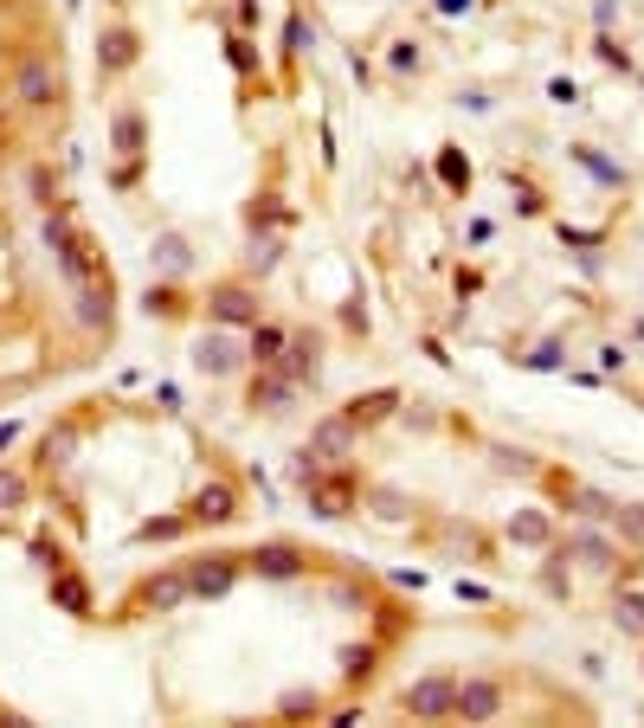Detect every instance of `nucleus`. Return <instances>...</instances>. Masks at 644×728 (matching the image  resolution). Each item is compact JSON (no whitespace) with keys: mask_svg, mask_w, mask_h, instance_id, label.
Wrapping results in <instances>:
<instances>
[{"mask_svg":"<svg viewBox=\"0 0 644 728\" xmlns=\"http://www.w3.org/2000/svg\"><path fill=\"white\" fill-rule=\"evenodd\" d=\"M419 65H426L419 40H394V46H387V71H394V78H419Z\"/></svg>","mask_w":644,"mask_h":728,"instance_id":"nucleus-36","label":"nucleus"},{"mask_svg":"<svg viewBox=\"0 0 644 728\" xmlns=\"http://www.w3.org/2000/svg\"><path fill=\"white\" fill-rule=\"evenodd\" d=\"M110 155L116 161H149V110L143 103H123L110 116Z\"/></svg>","mask_w":644,"mask_h":728,"instance_id":"nucleus-17","label":"nucleus"},{"mask_svg":"<svg viewBox=\"0 0 644 728\" xmlns=\"http://www.w3.org/2000/svg\"><path fill=\"white\" fill-rule=\"evenodd\" d=\"M271 220H278V226H291V206H284L278 194H258V200H251V213H246V226H271Z\"/></svg>","mask_w":644,"mask_h":728,"instance_id":"nucleus-39","label":"nucleus"},{"mask_svg":"<svg viewBox=\"0 0 644 728\" xmlns=\"http://www.w3.org/2000/svg\"><path fill=\"white\" fill-rule=\"evenodd\" d=\"M46 600L65 613V619H98V593H91V581H84V568H52Z\"/></svg>","mask_w":644,"mask_h":728,"instance_id":"nucleus-15","label":"nucleus"},{"mask_svg":"<svg viewBox=\"0 0 644 728\" xmlns=\"http://www.w3.org/2000/svg\"><path fill=\"white\" fill-rule=\"evenodd\" d=\"M303 503H309L323 523H348V516L361 509V484H354V471H348V464H329L323 478H309V484H303Z\"/></svg>","mask_w":644,"mask_h":728,"instance_id":"nucleus-4","label":"nucleus"},{"mask_svg":"<svg viewBox=\"0 0 644 728\" xmlns=\"http://www.w3.org/2000/svg\"><path fill=\"white\" fill-rule=\"evenodd\" d=\"M71 323H78L84 336H110V329H116V284H110V278L71 284Z\"/></svg>","mask_w":644,"mask_h":728,"instance_id":"nucleus-10","label":"nucleus"},{"mask_svg":"<svg viewBox=\"0 0 644 728\" xmlns=\"http://www.w3.org/2000/svg\"><path fill=\"white\" fill-rule=\"evenodd\" d=\"M594 26H599V33H612V26H619V0H599V7H594Z\"/></svg>","mask_w":644,"mask_h":728,"instance_id":"nucleus-51","label":"nucleus"},{"mask_svg":"<svg viewBox=\"0 0 644 728\" xmlns=\"http://www.w3.org/2000/svg\"><path fill=\"white\" fill-rule=\"evenodd\" d=\"M561 555L580 561V568H594V574H606V581H639V555H625V548L606 535V523H580V529L561 541Z\"/></svg>","mask_w":644,"mask_h":728,"instance_id":"nucleus-2","label":"nucleus"},{"mask_svg":"<svg viewBox=\"0 0 644 728\" xmlns=\"http://www.w3.org/2000/svg\"><path fill=\"white\" fill-rule=\"evenodd\" d=\"M625 368H632V355H625L619 341H606V348H599V374H625Z\"/></svg>","mask_w":644,"mask_h":728,"instance_id":"nucleus-45","label":"nucleus"},{"mask_svg":"<svg viewBox=\"0 0 644 728\" xmlns=\"http://www.w3.org/2000/svg\"><path fill=\"white\" fill-rule=\"evenodd\" d=\"M181 600H194L188 593V561L181 568H155L149 581L136 586V600H129V613H149V619H168Z\"/></svg>","mask_w":644,"mask_h":728,"instance_id":"nucleus-11","label":"nucleus"},{"mask_svg":"<svg viewBox=\"0 0 644 728\" xmlns=\"http://www.w3.org/2000/svg\"><path fill=\"white\" fill-rule=\"evenodd\" d=\"M547 98L554 103H580V85H574V78H547Z\"/></svg>","mask_w":644,"mask_h":728,"instance_id":"nucleus-47","label":"nucleus"},{"mask_svg":"<svg viewBox=\"0 0 644 728\" xmlns=\"http://www.w3.org/2000/svg\"><path fill=\"white\" fill-rule=\"evenodd\" d=\"M136 181H143V161H116L110 168V188H136Z\"/></svg>","mask_w":644,"mask_h":728,"instance_id":"nucleus-46","label":"nucleus"},{"mask_svg":"<svg viewBox=\"0 0 644 728\" xmlns=\"http://www.w3.org/2000/svg\"><path fill=\"white\" fill-rule=\"evenodd\" d=\"M361 509H374L381 523H413V516H419V496H406V490H394V484H368L361 490Z\"/></svg>","mask_w":644,"mask_h":728,"instance_id":"nucleus-23","label":"nucleus"},{"mask_svg":"<svg viewBox=\"0 0 644 728\" xmlns=\"http://www.w3.org/2000/svg\"><path fill=\"white\" fill-rule=\"evenodd\" d=\"M246 400H251V413H278V406H291V400H297V381H291L284 368H258V374H251V388H246Z\"/></svg>","mask_w":644,"mask_h":728,"instance_id":"nucleus-22","label":"nucleus"},{"mask_svg":"<svg viewBox=\"0 0 644 728\" xmlns=\"http://www.w3.org/2000/svg\"><path fill=\"white\" fill-rule=\"evenodd\" d=\"M233 26H239V33L258 26V0H233Z\"/></svg>","mask_w":644,"mask_h":728,"instance_id":"nucleus-49","label":"nucleus"},{"mask_svg":"<svg viewBox=\"0 0 644 728\" xmlns=\"http://www.w3.org/2000/svg\"><path fill=\"white\" fill-rule=\"evenodd\" d=\"M39 233H46L52 265H58V278H65V284H91V278H110V271H103L98 239H91V233H78V220H71V213H58V206H52Z\"/></svg>","mask_w":644,"mask_h":728,"instance_id":"nucleus-1","label":"nucleus"},{"mask_svg":"<svg viewBox=\"0 0 644 728\" xmlns=\"http://www.w3.org/2000/svg\"><path fill=\"white\" fill-rule=\"evenodd\" d=\"M71 451H78V433H65V426H58V433L46 438V471H65V464H71Z\"/></svg>","mask_w":644,"mask_h":728,"instance_id":"nucleus-41","label":"nucleus"},{"mask_svg":"<svg viewBox=\"0 0 644 728\" xmlns=\"http://www.w3.org/2000/svg\"><path fill=\"white\" fill-rule=\"evenodd\" d=\"M399 709H406L413 723H451V709H457V677H451V671L413 677L406 690H399Z\"/></svg>","mask_w":644,"mask_h":728,"instance_id":"nucleus-5","label":"nucleus"},{"mask_svg":"<svg viewBox=\"0 0 644 728\" xmlns=\"http://www.w3.org/2000/svg\"><path fill=\"white\" fill-rule=\"evenodd\" d=\"M606 233H580V226H561V245H580V251H594Z\"/></svg>","mask_w":644,"mask_h":728,"instance_id":"nucleus-50","label":"nucleus"},{"mask_svg":"<svg viewBox=\"0 0 644 728\" xmlns=\"http://www.w3.org/2000/svg\"><path fill=\"white\" fill-rule=\"evenodd\" d=\"M246 348H251V368H271V361H284L291 329H284V323H271V316H258V323L246 329Z\"/></svg>","mask_w":644,"mask_h":728,"instance_id":"nucleus-24","label":"nucleus"},{"mask_svg":"<svg viewBox=\"0 0 644 728\" xmlns=\"http://www.w3.org/2000/svg\"><path fill=\"white\" fill-rule=\"evenodd\" d=\"M574 161H580V168H587V175H594L599 188H625V168H619V161H606V148H574Z\"/></svg>","mask_w":644,"mask_h":728,"instance_id":"nucleus-31","label":"nucleus"},{"mask_svg":"<svg viewBox=\"0 0 644 728\" xmlns=\"http://www.w3.org/2000/svg\"><path fill=\"white\" fill-rule=\"evenodd\" d=\"M188 355H194V368L206 374V381H239V374L251 368V348H246V341H233L226 329H206V336H194V348H188Z\"/></svg>","mask_w":644,"mask_h":728,"instance_id":"nucleus-8","label":"nucleus"},{"mask_svg":"<svg viewBox=\"0 0 644 728\" xmlns=\"http://www.w3.org/2000/svg\"><path fill=\"white\" fill-rule=\"evenodd\" d=\"M516 213H522V220H535V213H542V194H535V188H529V194H516Z\"/></svg>","mask_w":644,"mask_h":728,"instance_id":"nucleus-57","label":"nucleus"},{"mask_svg":"<svg viewBox=\"0 0 644 728\" xmlns=\"http://www.w3.org/2000/svg\"><path fill=\"white\" fill-rule=\"evenodd\" d=\"M206 316H213V329H251L264 316V296L251 291V278H226L206 291Z\"/></svg>","mask_w":644,"mask_h":728,"instance_id":"nucleus-7","label":"nucleus"},{"mask_svg":"<svg viewBox=\"0 0 644 728\" xmlns=\"http://www.w3.org/2000/svg\"><path fill=\"white\" fill-rule=\"evenodd\" d=\"M136 58H143V33L129 20H110L98 33V71L103 78H123V71H136Z\"/></svg>","mask_w":644,"mask_h":728,"instance_id":"nucleus-14","label":"nucleus"},{"mask_svg":"<svg viewBox=\"0 0 644 728\" xmlns=\"http://www.w3.org/2000/svg\"><path fill=\"white\" fill-rule=\"evenodd\" d=\"M239 509H246L239 478H206V484L188 496V523H194V529H226V523H239Z\"/></svg>","mask_w":644,"mask_h":728,"instance_id":"nucleus-6","label":"nucleus"},{"mask_svg":"<svg viewBox=\"0 0 644 728\" xmlns=\"http://www.w3.org/2000/svg\"><path fill=\"white\" fill-rule=\"evenodd\" d=\"M477 291H484V271L464 265V271H457V296H477Z\"/></svg>","mask_w":644,"mask_h":728,"instance_id":"nucleus-54","label":"nucleus"},{"mask_svg":"<svg viewBox=\"0 0 644 728\" xmlns=\"http://www.w3.org/2000/svg\"><path fill=\"white\" fill-rule=\"evenodd\" d=\"M471 7H477V0H439V13H445V20H457V13H471Z\"/></svg>","mask_w":644,"mask_h":728,"instance_id":"nucleus-59","label":"nucleus"},{"mask_svg":"<svg viewBox=\"0 0 644 728\" xmlns=\"http://www.w3.org/2000/svg\"><path fill=\"white\" fill-rule=\"evenodd\" d=\"M20 181H26V194H33V206H65V200H58V188H52V168L46 161H26V175H20Z\"/></svg>","mask_w":644,"mask_h":728,"instance_id":"nucleus-35","label":"nucleus"},{"mask_svg":"<svg viewBox=\"0 0 644 728\" xmlns=\"http://www.w3.org/2000/svg\"><path fill=\"white\" fill-rule=\"evenodd\" d=\"M246 574L291 586V581H303V574H309V555H303L297 541H258V548L246 555Z\"/></svg>","mask_w":644,"mask_h":728,"instance_id":"nucleus-13","label":"nucleus"},{"mask_svg":"<svg viewBox=\"0 0 644 728\" xmlns=\"http://www.w3.org/2000/svg\"><path fill=\"white\" fill-rule=\"evenodd\" d=\"M7 91H13V103L20 110H33V116H46V110H58L65 103V71L52 65V52H26L20 65H13V78H7Z\"/></svg>","mask_w":644,"mask_h":728,"instance_id":"nucleus-3","label":"nucleus"},{"mask_svg":"<svg viewBox=\"0 0 644 728\" xmlns=\"http://www.w3.org/2000/svg\"><path fill=\"white\" fill-rule=\"evenodd\" d=\"M502 709H509V690H502V677H490V671L457 677V709H451V723H496Z\"/></svg>","mask_w":644,"mask_h":728,"instance_id":"nucleus-9","label":"nucleus"},{"mask_svg":"<svg viewBox=\"0 0 644 728\" xmlns=\"http://www.w3.org/2000/svg\"><path fill=\"white\" fill-rule=\"evenodd\" d=\"M155 400H161L168 413H181V388H174V381H155Z\"/></svg>","mask_w":644,"mask_h":728,"instance_id":"nucleus-55","label":"nucleus"},{"mask_svg":"<svg viewBox=\"0 0 644 728\" xmlns=\"http://www.w3.org/2000/svg\"><path fill=\"white\" fill-rule=\"evenodd\" d=\"M278 265H284V233L251 226V239H246V278H264V271H278Z\"/></svg>","mask_w":644,"mask_h":728,"instance_id":"nucleus-26","label":"nucleus"},{"mask_svg":"<svg viewBox=\"0 0 644 728\" xmlns=\"http://www.w3.org/2000/svg\"><path fill=\"white\" fill-rule=\"evenodd\" d=\"M457 600H471V606H484V600H490V586H484V581H457Z\"/></svg>","mask_w":644,"mask_h":728,"instance_id":"nucleus-56","label":"nucleus"},{"mask_svg":"<svg viewBox=\"0 0 644 728\" xmlns=\"http://www.w3.org/2000/svg\"><path fill=\"white\" fill-rule=\"evenodd\" d=\"M354 445H361V426H354L348 413H323V419L309 426V451H316L323 464H348Z\"/></svg>","mask_w":644,"mask_h":728,"instance_id":"nucleus-16","label":"nucleus"},{"mask_svg":"<svg viewBox=\"0 0 644 728\" xmlns=\"http://www.w3.org/2000/svg\"><path fill=\"white\" fill-rule=\"evenodd\" d=\"M612 626L625 631L632 645H644V593H639V581L612 586Z\"/></svg>","mask_w":644,"mask_h":728,"instance_id":"nucleus-25","label":"nucleus"},{"mask_svg":"<svg viewBox=\"0 0 644 728\" xmlns=\"http://www.w3.org/2000/svg\"><path fill=\"white\" fill-rule=\"evenodd\" d=\"M188 529H194V523H188V509H174V516H149V523L136 529V541H143V548H155V541H181Z\"/></svg>","mask_w":644,"mask_h":728,"instance_id":"nucleus-32","label":"nucleus"},{"mask_svg":"<svg viewBox=\"0 0 644 728\" xmlns=\"http://www.w3.org/2000/svg\"><path fill=\"white\" fill-rule=\"evenodd\" d=\"M271 716H278V723H303V716H329V696H323V690H309V683H297V690H284V696L271 703Z\"/></svg>","mask_w":644,"mask_h":728,"instance_id":"nucleus-27","label":"nucleus"},{"mask_svg":"<svg viewBox=\"0 0 644 728\" xmlns=\"http://www.w3.org/2000/svg\"><path fill=\"white\" fill-rule=\"evenodd\" d=\"M361 716H368L361 703H342V709H336V728H354V723H361Z\"/></svg>","mask_w":644,"mask_h":728,"instance_id":"nucleus-58","label":"nucleus"},{"mask_svg":"<svg viewBox=\"0 0 644 728\" xmlns=\"http://www.w3.org/2000/svg\"><path fill=\"white\" fill-rule=\"evenodd\" d=\"M457 110H471V116H490V91H457Z\"/></svg>","mask_w":644,"mask_h":728,"instance_id":"nucleus-48","label":"nucleus"},{"mask_svg":"<svg viewBox=\"0 0 644 728\" xmlns=\"http://www.w3.org/2000/svg\"><path fill=\"white\" fill-rule=\"evenodd\" d=\"M303 52H309V20L291 13V20H284V58H303Z\"/></svg>","mask_w":644,"mask_h":728,"instance_id":"nucleus-43","label":"nucleus"},{"mask_svg":"<svg viewBox=\"0 0 644 728\" xmlns=\"http://www.w3.org/2000/svg\"><path fill=\"white\" fill-rule=\"evenodd\" d=\"M439 181H445L451 194H471V161H464V148L457 143L439 148Z\"/></svg>","mask_w":644,"mask_h":728,"instance_id":"nucleus-33","label":"nucleus"},{"mask_svg":"<svg viewBox=\"0 0 644 728\" xmlns=\"http://www.w3.org/2000/svg\"><path fill=\"white\" fill-rule=\"evenodd\" d=\"M399 406H406V393H399V388H374V393H354L342 413L354 419V426H361V433H368V426H387Z\"/></svg>","mask_w":644,"mask_h":728,"instance_id":"nucleus-21","label":"nucleus"},{"mask_svg":"<svg viewBox=\"0 0 644 728\" xmlns=\"http://www.w3.org/2000/svg\"><path fill=\"white\" fill-rule=\"evenodd\" d=\"M594 52H599V65H612V71H632V58L619 52V40H612V33H594Z\"/></svg>","mask_w":644,"mask_h":728,"instance_id":"nucleus-44","label":"nucleus"},{"mask_svg":"<svg viewBox=\"0 0 644 728\" xmlns=\"http://www.w3.org/2000/svg\"><path fill=\"white\" fill-rule=\"evenodd\" d=\"M381 664V645H348L342 651V671H348V683H368V671Z\"/></svg>","mask_w":644,"mask_h":728,"instance_id":"nucleus-38","label":"nucleus"},{"mask_svg":"<svg viewBox=\"0 0 644 728\" xmlns=\"http://www.w3.org/2000/svg\"><path fill=\"white\" fill-rule=\"evenodd\" d=\"M464 239H471V245H490L496 239V220H471V226H464Z\"/></svg>","mask_w":644,"mask_h":728,"instance_id":"nucleus-53","label":"nucleus"},{"mask_svg":"<svg viewBox=\"0 0 644 728\" xmlns=\"http://www.w3.org/2000/svg\"><path fill=\"white\" fill-rule=\"evenodd\" d=\"M26 503H33V484H26V471L0 464V516H13V509H26Z\"/></svg>","mask_w":644,"mask_h":728,"instance_id":"nucleus-34","label":"nucleus"},{"mask_svg":"<svg viewBox=\"0 0 644 728\" xmlns=\"http://www.w3.org/2000/svg\"><path fill=\"white\" fill-rule=\"evenodd\" d=\"M219 52H226V65H233L239 78H258V71H264V52H258V40H251V33H239V26H226V33H219Z\"/></svg>","mask_w":644,"mask_h":728,"instance_id":"nucleus-28","label":"nucleus"},{"mask_svg":"<svg viewBox=\"0 0 644 728\" xmlns=\"http://www.w3.org/2000/svg\"><path fill=\"white\" fill-rule=\"evenodd\" d=\"M143 303H149V316H181V284H155Z\"/></svg>","mask_w":644,"mask_h":728,"instance_id":"nucleus-42","label":"nucleus"},{"mask_svg":"<svg viewBox=\"0 0 644 728\" xmlns=\"http://www.w3.org/2000/svg\"><path fill=\"white\" fill-rule=\"evenodd\" d=\"M271 368H284L297 388H316V368H323V336H316V329H291L284 361H271Z\"/></svg>","mask_w":644,"mask_h":728,"instance_id":"nucleus-20","label":"nucleus"},{"mask_svg":"<svg viewBox=\"0 0 644 728\" xmlns=\"http://www.w3.org/2000/svg\"><path fill=\"white\" fill-rule=\"evenodd\" d=\"M567 509L580 516V523H612L619 516V496H606L594 484H567Z\"/></svg>","mask_w":644,"mask_h":728,"instance_id":"nucleus-29","label":"nucleus"},{"mask_svg":"<svg viewBox=\"0 0 644 728\" xmlns=\"http://www.w3.org/2000/svg\"><path fill=\"white\" fill-rule=\"evenodd\" d=\"M561 355H567L561 336H547V341H535V348L522 355V368H529V374H561Z\"/></svg>","mask_w":644,"mask_h":728,"instance_id":"nucleus-37","label":"nucleus"},{"mask_svg":"<svg viewBox=\"0 0 644 728\" xmlns=\"http://www.w3.org/2000/svg\"><path fill=\"white\" fill-rule=\"evenodd\" d=\"M484 451L496 458V471H502V478H535V471H542V458H535V451H522V445H502V438H490Z\"/></svg>","mask_w":644,"mask_h":728,"instance_id":"nucleus-30","label":"nucleus"},{"mask_svg":"<svg viewBox=\"0 0 644 728\" xmlns=\"http://www.w3.org/2000/svg\"><path fill=\"white\" fill-rule=\"evenodd\" d=\"M502 541H509V548H554V541H561L554 509H535V503H529V509H516V516L502 523Z\"/></svg>","mask_w":644,"mask_h":728,"instance_id":"nucleus-19","label":"nucleus"},{"mask_svg":"<svg viewBox=\"0 0 644 728\" xmlns=\"http://www.w3.org/2000/svg\"><path fill=\"white\" fill-rule=\"evenodd\" d=\"M26 438V419H0V451H13Z\"/></svg>","mask_w":644,"mask_h":728,"instance_id":"nucleus-52","label":"nucleus"},{"mask_svg":"<svg viewBox=\"0 0 644 728\" xmlns=\"http://www.w3.org/2000/svg\"><path fill=\"white\" fill-rule=\"evenodd\" d=\"M612 529L625 535L632 548H644V503H619V516H612Z\"/></svg>","mask_w":644,"mask_h":728,"instance_id":"nucleus-40","label":"nucleus"},{"mask_svg":"<svg viewBox=\"0 0 644 728\" xmlns=\"http://www.w3.org/2000/svg\"><path fill=\"white\" fill-rule=\"evenodd\" d=\"M246 574V555H194L188 561V593L194 600H226Z\"/></svg>","mask_w":644,"mask_h":728,"instance_id":"nucleus-12","label":"nucleus"},{"mask_svg":"<svg viewBox=\"0 0 644 728\" xmlns=\"http://www.w3.org/2000/svg\"><path fill=\"white\" fill-rule=\"evenodd\" d=\"M149 265L168 278V284H188V278H194V239H188V233H155Z\"/></svg>","mask_w":644,"mask_h":728,"instance_id":"nucleus-18","label":"nucleus"}]
</instances>
